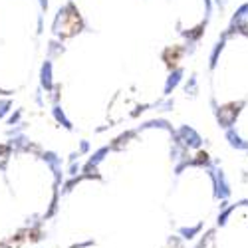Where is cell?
<instances>
[{
    "mask_svg": "<svg viewBox=\"0 0 248 248\" xmlns=\"http://www.w3.org/2000/svg\"><path fill=\"white\" fill-rule=\"evenodd\" d=\"M201 231H202V222H199V224H195V226H185V229L179 231V234H181L185 240H193Z\"/></svg>",
    "mask_w": 248,
    "mask_h": 248,
    "instance_id": "cell-2",
    "label": "cell"
},
{
    "mask_svg": "<svg viewBox=\"0 0 248 248\" xmlns=\"http://www.w3.org/2000/svg\"><path fill=\"white\" fill-rule=\"evenodd\" d=\"M238 206H248V199H244V201H238L236 204H231V206H226V209H222V213L218 215L217 226H226V222H229V218L232 217V213L238 209Z\"/></svg>",
    "mask_w": 248,
    "mask_h": 248,
    "instance_id": "cell-1",
    "label": "cell"
},
{
    "mask_svg": "<svg viewBox=\"0 0 248 248\" xmlns=\"http://www.w3.org/2000/svg\"><path fill=\"white\" fill-rule=\"evenodd\" d=\"M229 139H231V145L236 149H248V143H244L238 135H234V131H229Z\"/></svg>",
    "mask_w": 248,
    "mask_h": 248,
    "instance_id": "cell-3",
    "label": "cell"
},
{
    "mask_svg": "<svg viewBox=\"0 0 248 248\" xmlns=\"http://www.w3.org/2000/svg\"><path fill=\"white\" fill-rule=\"evenodd\" d=\"M213 238H215V231H209V232H206V236H202L201 242H199L195 248H206V244H209Z\"/></svg>",
    "mask_w": 248,
    "mask_h": 248,
    "instance_id": "cell-4",
    "label": "cell"
}]
</instances>
